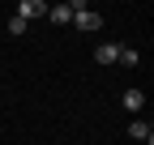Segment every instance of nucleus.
Segmentation results:
<instances>
[{
	"label": "nucleus",
	"instance_id": "1",
	"mask_svg": "<svg viewBox=\"0 0 154 145\" xmlns=\"http://www.w3.org/2000/svg\"><path fill=\"white\" fill-rule=\"evenodd\" d=\"M13 17H17V22H38V17H47V4H43V0H22Z\"/></svg>",
	"mask_w": 154,
	"mask_h": 145
},
{
	"label": "nucleus",
	"instance_id": "2",
	"mask_svg": "<svg viewBox=\"0 0 154 145\" xmlns=\"http://www.w3.org/2000/svg\"><path fill=\"white\" fill-rule=\"evenodd\" d=\"M73 22H77V30H86V34H94V30H103V13H90V9H77V13H73Z\"/></svg>",
	"mask_w": 154,
	"mask_h": 145
},
{
	"label": "nucleus",
	"instance_id": "3",
	"mask_svg": "<svg viewBox=\"0 0 154 145\" xmlns=\"http://www.w3.org/2000/svg\"><path fill=\"white\" fill-rule=\"evenodd\" d=\"M77 9H82V4H51V9H47V17H51V22H56V26H69Z\"/></svg>",
	"mask_w": 154,
	"mask_h": 145
},
{
	"label": "nucleus",
	"instance_id": "4",
	"mask_svg": "<svg viewBox=\"0 0 154 145\" xmlns=\"http://www.w3.org/2000/svg\"><path fill=\"white\" fill-rule=\"evenodd\" d=\"M128 137H133V141H146V145H154V128H150L146 120H133V124H128Z\"/></svg>",
	"mask_w": 154,
	"mask_h": 145
},
{
	"label": "nucleus",
	"instance_id": "5",
	"mask_svg": "<svg viewBox=\"0 0 154 145\" xmlns=\"http://www.w3.org/2000/svg\"><path fill=\"white\" fill-rule=\"evenodd\" d=\"M124 111H133V115H137V111H146V94H141V90H124Z\"/></svg>",
	"mask_w": 154,
	"mask_h": 145
},
{
	"label": "nucleus",
	"instance_id": "6",
	"mask_svg": "<svg viewBox=\"0 0 154 145\" xmlns=\"http://www.w3.org/2000/svg\"><path fill=\"white\" fill-rule=\"evenodd\" d=\"M94 60H99V64H116V60H120V43H103V47H94Z\"/></svg>",
	"mask_w": 154,
	"mask_h": 145
},
{
	"label": "nucleus",
	"instance_id": "7",
	"mask_svg": "<svg viewBox=\"0 0 154 145\" xmlns=\"http://www.w3.org/2000/svg\"><path fill=\"white\" fill-rule=\"evenodd\" d=\"M137 60H141V56H137V51H133V47H120V60H116V64H128V68H133Z\"/></svg>",
	"mask_w": 154,
	"mask_h": 145
},
{
	"label": "nucleus",
	"instance_id": "8",
	"mask_svg": "<svg viewBox=\"0 0 154 145\" xmlns=\"http://www.w3.org/2000/svg\"><path fill=\"white\" fill-rule=\"evenodd\" d=\"M9 34H13V39H22V34H26V22H17V17H9Z\"/></svg>",
	"mask_w": 154,
	"mask_h": 145
}]
</instances>
